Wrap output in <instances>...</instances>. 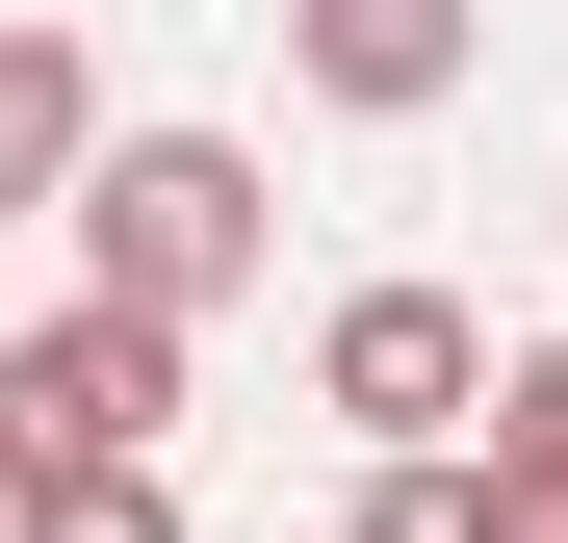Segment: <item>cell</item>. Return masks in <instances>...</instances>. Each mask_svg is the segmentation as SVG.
<instances>
[{"label": "cell", "mask_w": 568, "mask_h": 543, "mask_svg": "<svg viewBox=\"0 0 568 543\" xmlns=\"http://www.w3.org/2000/svg\"><path fill=\"white\" fill-rule=\"evenodd\" d=\"M181 389H207V336L181 311H104V285H52V311H0V492H78V466H155Z\"/></svg>", "instance_id": "obj_1"}, {"label": "cell", "mask_w": 568, "mask_h": 543, "mask_svg": "<svg viewBox=\"0 0 568 543\" xmlns=\"http://www.w3.org/2000/svg\"><path fill=\"white\" fill-rule=\"evenodd\" d=\"M258 259H284L258 130H104V181H78V285H104V311H181V336H207Z\"/></svg>", "instance_id": "obj_2"}, {"label": "cell", "mask_w": 568, "mask_h": 543, "mask_svg": "<svg viewBox=\"0 0 568 543\" xmlns=\"http://www.w3.org/2000/svg\"><path fill=\"white\" fill-rule=\"evenodd\" d=\"M491 311H465V285H414V259H388V285H336L311 311V414L362 440V466H465V440H491Z\"/></svg>", "instance_id": "obj_3"}, {"label": "cell", "mask_w": 568, "mask_h": 543, "mask_svg": "<svg viewBox=\"0 0 568 543\" xmlns=\"http://www.w3.org/2000/svg\"><path fill=\"white\" fill-rule=\"evenodd\" d=\"M465 52H491V0H284V104H336V130H439Z\"/></svg>", "instance_id": "obj_4"}, {"label": "cell", "mask_w": 568, "mask_h": 543, "mask_svg": "<svg viewBox=\"0 0 568 543\" xmlns=\"http://www.w3.org/2000/svg\"><path fill=\"white\" fill-rule=\"evenodd\" d=\"M104 52H78V27H0V233H52L78 208V181H104Z\"/></svg>", "instance_id": "obj_5"}, {"label": "cell", "mask_w": 568, "mask_h": 543, "mask_svg": "<svg viewBox=\"0 0 568 543\" xmlns=\"http://www.w3.org/2000/svg\"><path fill=\"white\" fill-rule=\"evenodd\" d=\"M465 466H491V492H542V517H568V336H517V362H491V440H465Z\"/></svg>", "instance_id": "obj_6"}, {"label": "cell", "mask_w": 568, "mask_h": 543, "mask_svg": "<svg viewBox=\"0 0 568 543\" xmlns=\"http://www.w3.org/2000/svg\"><path fill=\"white\" fill-rule=\"evenodd\" d=\"M336 543H491V466H362Z\"/></svg>", "instance_id": "obj_7"}, {"label": "cell", "mask_w": 568, "mask_h": 543, "mask_svg": "<svg viewBox=\"0 0 568 543\" xmlns=\"http://www.w3.org/2000/svg\"><path fill=\"white\" fill-rule=\"evenodd\" d=\"M0 543H181L155 466H78V492H0Z\"/></svg>", "instance_id": "obj_8"}, {"label": "cell", "mask_w": 568, "mask_h": 543, "mask_svg": "<svg viewBox=\"0 0 568 543\" xmlns=\"http://www.w3.org/2000/svg\"><path fill=\"white\" fill-rule=\"evenodd\" d=\"M542 208H568V181H542Z\"/></svg>", "instance_id": "obj_9"}]
</instances>
